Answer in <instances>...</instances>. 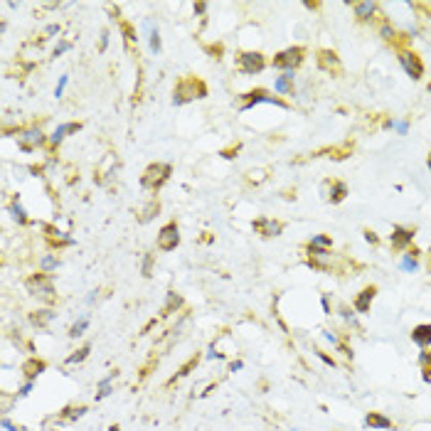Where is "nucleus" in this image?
I'll list each match as a JSON object with an SVG mask.
<instances>
[{
    "instance_id": "20e7f679",
    "label": "nucleus",
    "mask_w": 431,
    "mask_h": 431,
    "mask_svg": "<svg viewBox=\"0 0 431 431\" xmlns=\"http://www.w3.org/2000/svg\"><path fill=\"white\" fill-rule=\"evenodd\" d=\"M256 104H276V106H283V109H288V104L281 101V99H276V96H271L266 89H254V92H246L242 94V111H249L251 106H256Z\"/></svg>"
},
{
    "instance_id": "423d86ee",
    "label": "nucleus",
    "mask_w": 431,
    "mask_h": 431,
    "mask_svg": "<svg viewBox=\"0 0 431 431\" xmlns=\"http://www.w3.org/2000/svg\"><path fill=\"white\" fill-rule=\"evenodd\" d=\"M27 291H30L32 296L52 298V293H55V283H52V276H47V274L42 271V274H37V276L27 279Z\"/></svg>"
},
{
    "instance_id": "aec40b11",
    "label": "nucleus",
    "mask_w": 431,
    "mask_h": 431,
    "mask_svg": "<svg viewBox=\"0 0 431 431\" xmlns=\"http://www.w3.org/2000/svg\"><path fill=\"white\" fill-rule=\"evenodd\" d=\"M183 306V296L180 293H175V291H170L168 293V300H165V306H163V316H170L173 311H178Z\"/></svg>"
},
{
    "instance_id": "7c9ffc66",
    "label": "nucleus",
    "mask_w": 431,
    "mask_h": 431,
    "mask_svg": "<svg viewBox=\"0 0 431 431\" xmlns=\"http://www.w3.org/2000/svg\"><path fill=\"white\" fill-rule=\"evenodd\" d=\"M311 246H318V249H330V246H333V239H330V237H323V234H318V237H313V239H311Z\"/></svg>"
},
{
    "instance_id": "6ab92c4d",
    "label": "nucleus",
    "mask_w": 431,
    "mask_h": 431,
    "mask_svg": "<svg viewBox=\"0 0 431 431\" xmlns=\"http://www.w3.org/2000/svg\"><path fill=\"white\" fill-rule=\"evenodd\" d=\"M353 8H355L357 20H370L372 18V13L377 10V3H355Z\"/></svg>"
},
{
    "instance_id": "ddd939ff",
    "label": "nucleus",
    "mask_w": 431,
    "mask_h": 431,
    "mask_svg": "<svg viewBox=\"0 0 431 431\" xmlns=\"http://www.w3.org/2000/svg\"><path fill=\"white\" fill-rule=\"evenodd\" d=\"M412 342L419 345L421 350H426L431 345V323H424V325H416L412 330Z\"/></svg>"
},
{
    "instance_id": "c03bdc74",
    "label": "nucleus",
    "mask_w": 431,
    "mask_h": 431,
    "mask_svg": "<svg viewBox=\"0 0 431 431\" xmlns=\"http://www.w3.org/2000/svg\"><path fill=\"white\" fill-rule=\"evenodd\" d=\"M207 52H209V55H220L222 47H220V45H217V47H207Z\"/></svg>"
},
{
    "instance_id": "e433bc0d",
    "label": "nucleus",
    "mask_w": 431,
    "mask_h": 431,
    "mask_svg": "<svg viewBox=\"0 0 431 431\" xmlns=\"http://www.w3.org/2000/svg\"><path fill=\"white\" fill-rule=\"evenodd\" d=\"M67 50H69V42H59L55 47V57H59L62 52H67Z\"/></svg>"
},
{
    "instance_id": "58836bf2",
    "label": "nucleus",
    "mask_w": 431,
    "mask_h": 431,
    "mask_svg": "<svg viewBox=\"0 0 431 431\" xmlns=\"http://www.w3.org/2000/svg\"><path fill=\"white\" fill-rule=\"evenodd\" d=\"M195 13L205 15V13H207V3H195Z\"/></svg>"
},
{
    "instance_id": "f03ea898",
    "label": "nucleus",
    "mask_w": 431,
    "mask_h": 431,
    "mask_svg": "<svg viewBox=\"0 0 431 431\" xmlns=\"http://www.w3.org/2000/svg\"><path fill=\"white\" fill-rule=\"evenodd\" d=\"M170 173H173V165L168 163H153L148 168L143 170V175H141V185L146 190H160L165 183L170 180Z\"/></svg>"
},
{
    "instance_id": "4be33fe9",
    "label": "nucleus",
    "mask_w": 431,
    "mask_h": 431,
    "mask_svg": "<svg viewBox=\"0 0 431 431\" xmlns=\"http://www.w3.org/2000/svg\"><path fill=\"white\" fill-rule=\"evenodd\" d=\"M197 362H200V355L190 357L188 362H185V365H183V367H180V370H178V375L173 377V379H170L168 384H175V382H178V379H183V377H185V375H190V370H195V367H197Z\"/></svg>"
},
{
    "instance_id": "72a5a7b5",
    "label": "nucleus",
    "mask_w": 431,
    "mask_h": 431,
    "mask_svg": "<svg viewBox=\"0 0 431 431\" xmlns=\"http://www.w3.org/2000/svg\"><path fill=\"white\" fill-rule=\"evenodd\" d=\"M153 212H158V202H150V207L143 212V214H141V222H148L150 217H153Z\"/></svg>"
},
{
    "instance_id": "9d476101",
    "label": "nucleus",
    "mask_w": 431,
    "mask_h": 431,
    "mask_svg": "<svg viewBox=\"0 0 431 431\" xmlns=\"http://www.w3.org/2000/svg\"><path fill=\"white\" fill-rule=\"evenodd\" d=\"M399 62L404 67V72L412 76V79H421L424 76V64L416 55H399Z\"/></svg>"
},
{
    "instance_id": "ea45409f",
    "label": "nucleus",
    "mask_w": 431,
    "mask_h": 431,
    "mask_svg": "<svg viewBox=\"0 0 431 431\" xmlns=\"http://www.w3.org/2000/svg\"><path fill=\"white\" fill-rule=\"evenodd\" d=\"M106 45H109V30L101 32V50H106Z\"/></svg>"
},
{
    "instance_id": "0eeeda50",
    "label": "nucleus",
    "mask_w": 431,
    "mask_h": 431,
    "mask_svg": "<svg viewBox=\"0 0 431 431\" xmlns=\"http://www.w3.org/2000/svg\"><path fill=\"white\" fill-rule=\"evenodd\" d=\"M178 244H180V229L175 222H168L158 232V249L160 251H175Z\"/></svg>"
},
{
    "instance_id": "1a4fd4ad",
    "label": "nucleus",
    "mask_w": 431,
    "mask_h": 431,
    "mask_svg": "<svg viewBox=\"0 0 431 431\" xmlns=\"http://www.w3.org/2000/svg\"><path fill=\"white\" fill-rule=\"evenodd\" d=\"M45 141L47 138H45V133L39 131V128H30V131H25L20 136V148L30 153V150L37 148V146H45Z\"/></svg>"
},
{
    "instance_id": "cd10ccee",
    "label": "nucleus",
    "mask_w": 431,
    "mask_h": 431,
    "mask_svg": "<svg viewBox=\"0 0 431 431\" xmlns=\"http://www.w3.org/2000/svg\"><path fill=\"white\" fill-rule=\"evenodd\" d=\"M416 254H419V251H409V254H404V259H402V269H404V271H416V266H419Z\"/></svg>"
},
{
    "instance_id": "37998d69",
    "label": "nucleus",
    "mask_w": 431,
    "mask_h": 431,
    "mask_svg": "<svg viewBox=\"0 0 431 431\" xmlns=\"http://www.w3.org/2000/svg\"><path fill=\"white\" fill-rule=\"evenodd\" d=\"M3 429H8V431H18L13 424H10V419H3Z\"/></svg>"
},
{
    "instance_id": "a878e982",
    "label": "nucleus",
    "mask_w": 431,
    "mask_h": 431,
    "mask_svg": "<svg viewBox=\"0 0 431 431\" xmlns=\"http://www.w3.org/2000/svg\"><path fill=\"white\" fill-rule=\"evenodd\" d=\"M87 325H89V316H81V318H79L74 325L69 328V337H79L84 330H87Z\"/></svg>"
},
{
    "instance_id": "f704fd0d",
    "label": "nucleus",
    "mask_w": 431,
    "mask_h": 431,
    "mask_svg": "<svg viewBox=\"0 0 431 431\" xmlns=\"http://www.w3.org/2000/svg\"><path fill=\"white\" fill-rule=\"evenodd\" d=\"M42 269H45V274H47V271H52V269H57V259L45 256V259H42Z\"/></svg>"
},
{
    "instance_id": "c756f323",
    "label": "nucleus",
    "mask_w": 431,
    "mask_h": 431,
    "mask_svg": "<svg viewBox=\"0 0 431 431\" xmlns=\"http://www.w3.org/2000/svg\"><path fill=\"white\" fill-rule=\"evenodd\" d=\"M121 30H123V37H126V47H131L133 42H136V32H133V25L131 22H121Z\"/></svg>"
},
{
    "instance_id": "a211bd4d",
    "label": "nucleus",
    "mask_w": 431,
    "mask_h": 431,
    "mask_svg": "<svg viewBox=\"0 0 431 431\" xmlns=\"http://www.w3.org/2000/svg\"><path fill=\"white\" fill-rule=\"evenodd\" d=\"M274 89H276L279 94H293V72H283V76L276 79Z\"/></svg>"
},
{
    "instance_id": "49530a36",
    "label": "nucleus",
    "mask_w": 431,
    "mask_h": 431,
    "mask_svg": "<svg viewBox=\"0 0 431 431\" xmlns=\"http://www.w3.org/2000/svg\"><path fill=\"white\" fill-rule=\"evenodd\" d=\"M109 431H121V429H118V424H113V426H111Z\"/></svg>"
},
{
    "instance_id": "6e6552de",
    "label": "nucleus",
    "mask_w": 431,
    "mask_h": 431,
    "mask_svg": "<svg viewBox=\"0 0 431 431\" xmlns=\"http://www.w3.org/2000/svg\"><path fill=\"white\" fill-rule=\"evenodd\" d=\"M251 227H254V232H256V234H262V237H279V234L283 232L281 222L269 220V217H256V220L251 222Z\"/></svg>"
},
{
    "instance_id": "c85d7f7f",
    "label": "nucleus",
    "mask_w": 431,
    "mask_h": 431,
    "mask_svg": "<svg viewBox=\"0 0 431 431\" xmlns=\"http://www.w3.org/2000/svg\"><path fill=\"white\" fill-rule=\"evenodd\" d=\"M89 353H92V345H84V348H79V350H76L74 355L67 357V362H69V365H74V362H81V360H87V357H89Z\"/></svg>"
},
{
    "instance_id": "39448f33",
    "label": "nucleus",
    "mask_w": 431,
    "mask_h": 431,
    "mask_svg": "<svg viewBox=\"0 0 431 431\" xmlns=\"http://www.w3.org/2000/svg\"><path fill=\"white\" fill-rule=\"evenodd\" d=\"M237 67H239L242 74L251 76V74H259L264 67H266V59H264L262 52H242V55L237 57Z\"/></svg>"
},
{
    "instance_id": "2f4dec72",
    "label": "nucleus",
    "mask_w": 431,
    "mask_h": 431,
    "mask_svg": "<svg viewBox=\"0 0 431 431\" xmlns=\"http://www.w3.org/2000/svg\"><path fill=\"white\" fill-rule=\"evenodd\" d=\"M150 271H153V254H146V256H143V264H141V274H143L146 279H150V276H153Z\"/></svg>"
},
{
    "instance_id": "79ce46f5",
    "label": "nucleus",
    "mask_w": 431,
    "mask_h": 431,
    "mask_svg": "<svg viewBox=\"0 0 431 431\" xmlns=\"http://www.w3.org/2000/svg\"><path fill=\"white\" fill-rule=\"evenodd\" d=\"M45 32H47V35H57V32H59V25H50Z\"/></svg>"
},
{
    "instance_id": "2eb2a0df",
    "label": "nucleus",
    "mask_w": 431,
    "mask_h": 431,
    "mask_svg": "<svg viewBox=\"0 0 431 431\" xmlns=\"http://www.w3.org/2000/svg\"><path fill=\"white\" fill-rule=\"evenodd\" d=\"M377 296V288L375 286H367V288H362V293L355 298V311H360V313H367L370 311V303L375 300Z\"/></svg>"
},
{
    "instance_id": "7ed1b4c3",
    "label": "nucleus",
    "mask_w": 431,
    "mask_h": 431,
    "mask_svg": "<svg viewBox=\"0 0 431 431\" xmlns=\"http://www.w3.org/2000/svg\"><path fill=\"white\" fill-rule=\"evenodd\" d=\"M303 55H306V50L303 47H288V50H283L279 55L271 59V67H276V69H283V72H293V69H298L300 64H303Z\"/></svg>"
},
{
    "instance_id": "b1692460",
    "label": "nucleus",
    "mask_w": 431,
    "mask_h": 431,
    "mask_svg": "<svg viewBox=\"0 0 431 431\" xmlns=\"http://www.w3.org/2000/svg\"><path fill=\"white\" fill-rule=\"evenodd\" d=\"M64 412H67V414H62V416H59L62 421H74V419H79V416H84V414H87V407H67Z\"/></svg>"
},
{
    "instance_id": "bb28decb",
    "label": "nucleus",
    "mask_w": 431,
    "mask_h": 431,
    "mask_svg": "<svg viewBox=\"0 0 431 431\" xmlns=\"http://www.w3.org/2000/svg\"><path fill=\"white\" fill-rule=\"evenodd\" d=\"M419 362H421V367H424V382H431V353L429 350H424V353L419 355Z\"/></svg>"
},
{
    "instance_id": "a18cd8bd",
    "label": "nucleus",
    "mask_w": 431,
    "mask_h": 431,
    "mask_svg": "<svg viewBox=\"0 0 431 431\" xmlns=\"http://www.w3.org/2000/svg\"><path fill=\"white\" fill-rule=\"evenodd\" d=\"M229 370H232V372H234V370H242V362H232V365H229Z\"/></svg>"
},
{
    "instance_id": "a19ab883",
    "label": "nucleus",
    "mask_w": 431,
    "mask_h": 431,
    "mask_svg": "<svg viewBox=\"0 0 431 431\" xmlns=\"http://www.w3.org/2000/svg\"><path fill=\"white\" fill-rule=\"evenodd\" d=\"M365 239H367V242H372V244H377V234L367 229V232H365Z\"/></svg>"
},
{
    "instance_id": "f3484780",
    "label": "nucleus",
    "mask_w": 431,
    "mask_h": 431,
    "mask_svg": "<svg viewBox=\"0 0 431 431\" xmlns=\"http://www.w3.org/2000/svg\"><path fill=\"white\" fill-rule=\"evenodd\" d=\"M42 370H45V362H42V360H37V357H30V360L22 365V372H25V377H27L30 382H32V379H35V377H37Z\"/></svg>"
},
{
    "instance_id": "de8ad7c7",
    "label": "nucleus",
    "mask_w": 431,
    "mask_h": 431,
    "mask_svg": "<svg viewBox=\"0 0 431 431\" xmlns=\"http://www.w3.org/2000/svg\"><path fill=\"white\" fill-rule=\"evenodd\" d=\"M426 163H429V170H431V155H429V160H426Z\"/></svg>"
},
{
    "instance_id": "f257e3e1",
    "label": "nucleus",
    "mask_w": 431,
    "mask_h": 431,
    "mask_svg": "<svg viewBox=\"0 0 431 431\" xmlns=\"http://www.w3.org/2000/svg\"><path fill=\"white\" fill-rule=\"evenodd\" d=\"M207 96V84L200 79V76H183L175 81V89H173V104L175 106H183L192 99H205Z\"/></svg>"
},
{
    "instance_id": "393cba45",
    "label": "nucleus",
    "mask_w": 431,
    "mask_h": 431,
    "mask_svg": "<svg viewBox=\"0 0 431 431\" xmlns=\"http://www.w3.org/2000/svg\"><path fill=\"white\" fill-rule=\"evenodd\" d=\"M10 212H13V217L18 220L20 225H25V222H27V214H25V209L20 207V197H13V205H10Z\"/></svg>"
},
{
    "instance_id": "c9c22d12",
    "label": "nucleus",
    "mask_w": 431,
    "mask_h": 431,
    "mask_svg": "<svg viewBox=\"0 0 431 431\" xmlns=\"http://www.w3.org/2000/svg\"><path fill=\"white\" fill-rule=\"evenodd\" d=\"M67 81H69V76H59V84H57V89H55V96H57V99L62 96L64 87H67Z\"/></svg>"
},
{
    "instance_id": "5701e85b",
    "label": "nucleus",
    "mask_w": 431,
    "mask_h": 431,
    "mask_svg": "<svg viewBox=\"0 0 431 431\" xmlns=\"http://www.w3.org/2000/svg\"><path fill=\"white\" fill-rule=\"evenodd\" d=\"M345 195H348V185L345 183H333V190H330V202L337 205V202H342L345 200Z\"/></svg>"
},
{
    "instance_id": "f8f14e48",
    "label": "nucleus",
    "mask_w": 431,
    "mask_h": 431,
    "mask_svg": "<svg viewBox=\"0 0 431 431\" xmlns=\"http://www.w3.org/2000/svg\"><path fill=\"white\" fill-rule=\"evenodd\" d=\"M412 239H414V229H407V227H394L392 237H390L394 249H404L407 244H412Z\"/></svg>"
},
{
    "instance_id": "473e14b6",
    "label": "nucleus",
    "mask_w": 431,
    "mask_h": 431,
    "mask_svg": "<svg viewBox=\"0 0 431 431\" xmlns=\"http://www.w3.org/2000/svg\"><path fill=\"white\" fill-rule=\"evenodd\" d=\"M150 50H153L155 55H158V52L163 50V45H160V35H158V30H153V32H150Z\"/></svg>"
},
{
    "instance_id": "4468645a",
    "label": "nucleus",
    "mask_w": 431,
    "mask_h": 431,
    "mask_svg": "<svg viewBox=\"0 0 431 431\" xmlns=\"http://www.w3.org/2000/svg\"><path fill=\"white\" fill-rule=\"evenodd\" d=\"M76 131H81V123H62V126H57V131L50 136V146L57 148V146L64 141L67 133H76Z\"/></svg>"
},
{
    "instance_id": "4c0bfd02",
    "label": "nucleus",
    "mask_w": 431,
    "mask_h": 431,
    "mask_svg": "<svg viewBox=\"0 0 431 431\" xmlns=\"http://www.w3.org/2000/svg\"><path fill=\"white\" fill-rule=\"evenodd\" d=\"M316 353H318V357L323 360V362H328V365H333V367H335V360H333V357H328L325 353H320V350H316Z\"/></svg>"
},
{
    "instance_id": "9b49d317",
    "label": "nucleus",
    "mask_w": 431,
    "mask_h": 431,
    "mask_svg": "<svg viewBox=\"0 0 431 431\" xmlns=\"http://www.w3.org/2000/svg\"><path fill=\"white\" fill-rule=\"evenodd\" d=\"M318 67L323 72H340V57L333 50H320L318 52Z\"/></svg>"
},
{
    "instance_id": "412c9836",
    "label": "nucleus",
    "mask_w": 431,
    "mask_h": 431,
    "mask_svg": "<svg viewBox=\"0 0 431 431\" xmlns=\"http://www.w3.org/2000/svg\"><path fill=\"white\" fill-rule=\"evenodd\" d=\"M52 318H55V313H52V311H35V313H30V323H32V325H37V328H45Z\"/></svg>"
},
{
    "instance_id": "dca6fc26",
    "label": "nucleus",
    "mask_w": 431,
    "mask_h": 431,
    "mask_svg": "<svg viewBox=\"0 0 431 431\" xmlns=\"http://www.w3.org/2000/svg\"><path fill=\"white\" fill-rule=\"evenodd\" d=\"M365 424H367L370 429H382V431L392 429V419H387V416H382V414H377V412H370V414H367Z\"/></svg>"
}]
</instances>
